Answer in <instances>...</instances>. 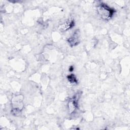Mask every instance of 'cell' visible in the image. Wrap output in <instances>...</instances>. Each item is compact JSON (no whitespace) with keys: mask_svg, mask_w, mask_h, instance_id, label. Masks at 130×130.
Here are the masks:
<instances>
[{"mask_svg":"<svg viewBox=\"0 0 130 130\" xmlns=\"http://www.w3.org/2000/svg\"><path fill=\"white\" fill-rule=\"evenodd\" d=\"M97 11L100 17L103 19L106 20H108L111 19L115 13L114 9L110 8L103 3L98 5Z\"/></svg>","mask_w":130,"mask_h":130,"instance_id":"6da1fadb","label":"cell"},{"mask_svg":"<svg viewBox=\"0 0 130 130\" xmlns=\"http://www.w3.org/2000/svg\"><path fill=\"white\" fill-rule=\"evenodd\" d=\"M23 97L22 95H17L14 97L12 100L13 106V113L14 114H18L23 108L22 104Z\"/></svg>","mask_w":130,"mask_h":130,"instance_id":"7a4b0ae2","label":"cell"},{"mask_svg":"<svg viewBox=\"0 0 130 130\" xmlns=\"http://www.w3.org/2000/svg\"><path fill=\"white\" fill-rule=\"evenodd\" d=\"M68 42L71 46L77 45L80 42V31L79 29L76 30L73 35L68 39Z\"/></svg>","mask_w":130,"mask_h":130,"instance_id":"3957f363","label":"cell"},{"mask_svg":"<svg viewBox=\"0 0 130 130\" xmlns=\"http://www.w3.org/2000/svg\"><path fill=\"white\" fill-rule=\"evenodd\" d=\"M79 98L78 94L75 95L72 99H71L69 102V110L70 113L73 112L78 107V101Z\"/></svg>","mask_w":130,"mask_h":130,"instance_id":"277c9868","label":"cell"},{"mask_svg":"<svg viewBox=\"0 0 130 130\" xmlns=\"http://www.w3.org/2000/svg\"><path fill=\"white\" fill-rule=\"evenodd\" d=\"M74 25V21L73 20H69L64 23L61 24L59 27V29L61 32H64L72 28Z\"/></svg>","mask_w":130,"mask_h":130,"instance_id":"5b68a950","label":"cell"},{"mask_svg":"<svg viewBox=\"0 0 130 130\" xmlns=\"http://www.w3.org/2000/svg\"><path fill=\"white\" fill-rule=\"evenodd\" d=\"M67 78L68 81L72 84H75L78 82V80L76 77V76L74 74H71L67 76Z\"/></svg>","mask_w":130,"mask_h":130,"instance_id":"8992f818","label":"cell"},{"mask_svg":"<svg viewBox=\"0 0 130 130\" xmlns=\"http://www.w3.org/2000/svg\"><path fill=\"white\" fill-rule=\"evenodd\" d=\"M74 69V68H73V66H71V67H70V69H69V71H73V69Z\"/></svg>","mask_w":130,"mask_h":130,"instance_id":"52a82bcc","label":"cell"}]
</instances>
